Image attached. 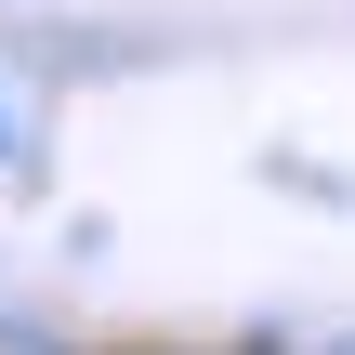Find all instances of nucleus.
Listing matches in <instances>:
<instances>
[]
</instances>
